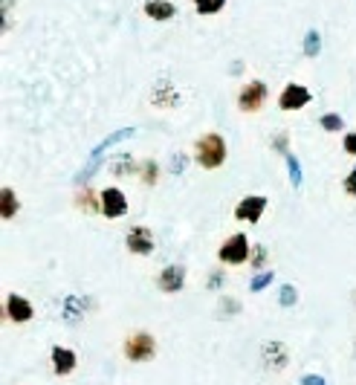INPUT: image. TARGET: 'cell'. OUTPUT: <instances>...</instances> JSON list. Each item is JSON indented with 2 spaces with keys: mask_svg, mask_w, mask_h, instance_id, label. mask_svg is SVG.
Segmentation results:
<instances>
[{
  "mask_svg": "<svg viewBox=\"0 0 356 385\" xmlns=\"http://www.w3.org/2000/svg\"><path fill=\"white\" fill-rule=\"evenodd\" d=\"M156 287L165 293V296H174V293H180L183 287H186V266L180 264H168L160 275H156Z\"/></svg>",
  "mask_w": 356,
  "mask_h": 385,
  "instance_id": "obj_11",
  "label": "cell"
},
{
  "mask_svg": "<svg viewBox=\"0 0 356 385\" xmlns=\"http://www.w3.org/2000/svg\"><path fill=\"white\" fill-rule=\"evenodd\" d=\"M140 180L145 188L156 186V180H160V165H156V160H140Z\"/></svg>",
  "mask_w": 356,
  "mask_h": 385,
  "instance_id": "obj_18",
  "label": "cell"
},
{
  "mask_svg": "<svg viewBox=\"0 0 356 385\" xmlns=\"http://www.w3.org/2000/svg\"><path fill=\"white\" fill-rule=\"evenodd\" d=\"M197 15H221L226 9V0H194Z\"/></svg>",
  "mask_w": 356,
  "mask_h": 385,
  "instance_id": "obj_23",
  "label": "cell"
},
{
  "mask_svg": "<svg viewBox=\"0 0 356 385\" xmlns=\"http://www.w3.org/2000/svg\"><path fill=\"white\" fill-rule=\"evenodd\" d=\"M284 160H287V174H290V183L299 188L302 186V180H304V174H302V163H299V157L290 151V153H284Z\"/></svg>",
  "mask_w": 356,
  "mask_h": 385,
  "instance_id": "obj_21",
  "label": "cell"
},
{
  "mask_svg": "<svg viewBox=\"0 0 356 385\" xmlns=\"http://www.w3.org/2000/svg\"><path fill=\"white\" fill-rule=\"evenodd\" d=\"M229 157V148H226V139L221 133H203V137H197L194 142V163L200 165L203 171H217Z\"/></svg>",
  "mask_w": 356,
  "mask_h": 385,
  "instance_id": "obj_1",
  "label": "cell"
},
{
  "mask_svg": "<svg viewBox=\"0 0 356 385\" xmlns=\"http://www.w3.org/2000/svg\"><path fill=\"white\" fill-rule=\"evenodd\" d=\"M261 362H264V368H267V371L281 374V371L287 368V362H290L287 345H284V342H267L264 348H261Z\"/></svg>",
  "mask_w": 356,
  "mask_h": 385,
  "instance_id": "obj_10",
  "label": "cell"
},
{
  "mask_svg": "<svg viewBox=\"0 0 356 385\" xmlns=\"http://www.w3.org/2000/svg\"><path fill=\"white\" fill-rule=\"evenodd\" d=\"M249 258H252V246H249V238L244 232L229 235L221 246H217V261L226 264V266H244V264H249Z\"/></svg>",
  "mask_w": 356,
  "mask_h": 385,
  "instance_id": "obj_2",
  "label": "cell"
},
{
  "mask_svg": "<svg viewBox=\"0 0 356 385\" xmlns=\"http://www.w3.org/2000/svg\"><path fill=\"white\" fill-rule=\"evenodd\" d=\"M295 301H299V290H295L292 284H284L281 293H279V304H281V307H292Z\"/></svg>",
  "mask_w": 356,
  "mask_h": 385,
  "instance_id": "obj_26",
  "label": "cell"
},
{
  "mask_svg": "<svg viewBox=\"0 0 356 385\" xmlns=\"http://www.w3.org/2000/svg\"><path fill=\"white\" fill-rule=\"evenodd\" d=\"M180 102H183V96L171 82H160L151 93V105L160 110H174V107H180Z\"/></svg>",
  "mask_w": 356,
  "mask_h": 385,
  "instance_id": "obj_12",
  "label": "cell"
},
{
  "mask_svg": "<svg viewBox=\"0 0 356 385\" xmlns=\"http://www.w3.org/2000/svg\"><path fill=\"white\" fill-rule=\"evenodd\" d=\"M319 125H322V130H327V133H342V128H345V119L339 116V113H325Z\"/></svg>",
  "mask_w": 356,
  "mask_h": 385,
  "instance_id": "obj_24",
  "label": "cell"
},
{
  "mask_svg": "<svg viewBox=\"0 0 356 385\" xmlns=\"http://www.w3.org/2000/svg\"><path fill=\"white\" fill-rule=\"evenodd\" d=\"M142 12L151 17V21H156V24H165V21H171V17L177 15V6L171 3V0H145Z\"/></svg>",
  "mask_w": 356,
  "mask_h": 385,
  "instance_id": "obj_15",
  "label": "cell"
},
{
  "mask_svg": "<svg viewBox=\"0 0 356 385\" xmlns=\"http://www.w3.org/2000/svg\"><path fill=\"white\" fill-rule=\"evenodd\" d=\"M82 313H84L82 299H78V296H67V299H64V319H67L70 324H75L78 319H82Z\"/></svg>",
  "mask_w": 356,
  "mask_h": 385,
  "instance_id": "obj_20",
  "label": "cell"
},
{
  "mask_svg": "<svg viewBox=\"0 0 356 385\" xmlns=\"http://www.w3.org/2000/svg\"><path fill=\"white\" fill-rule=\"evenodd\" d=\"M110 174H113L116 180L133 177V174H140V163H133L131 153H119V157L110 160Z\"/></svg>",
  "mask_w": 356,
  "mask_h": 385,
  "instance_id": "obj_16",
  "label": "cell"
},
{
  "mask_svg": "<svg viewBox=\"0 0 356 385\" xmlns=\"http://www.w3.org/2000/svg\"><path fill=\"white\" fill-rule=\"evenodd\" d=\"M342 188H345V195H348V197L356 200V165L348 171V177L342 180Z\"/></svg>",
  "mask_w": 356,
  "mask_h": 385,
  "instance_id": "obj_28",
  "label": "cell"
},
{
  "mask_svg": "<svg viewBox=\"0 0 356 385\" xmlns=\"http://www.w3.org/2000/svg\"><path fill=\"white\" fill-rule=\"evenodd\" d=\"M272 148H275V151H281V153H290V151H287V133H279V139L272 142Z\"/></svg>",
  "mask_w": 356,
  "mask_h": 385,
  "instance_id": "obj_30",
  "label": "cell"
},
{
  "mask_svg": "<svg viewBox=\"0 0 356 385\" xmlns=\"http://www.w3.org/2000/svg\"><path fill=\"white\" fill-rule=\"evenodd\" d=\"M272 278H275L272 269H261V273L249 281V293H261L264 287H269V284H272Z\"/></svg>",
  "mask_w": 356,
  "mask_h": 385,
  "instance_id": "obj_25",
  "label": "cell"
},
{
  "mask_svg": "<svg viewBox=\"0 0 356 385\" xmlns=\"http://www.w3.org/2000/svg\"><path fill=\"white\" fill-rule=\"evenodd\" d=\"M98 195H102V215L107 220H119V218L128 215V197L119 186H107V188L98 191Z\"/></svg>",
  "mask_w": 356,
  "mask_h": 385,
  "instance_id": "obj_8",
  "label": "cell"
},
{
  "mask_svg": "<svg viewBox=\"0 0 356 385\" xmlns=\"http://www.w3.org/2000/svg\"><path fill=\"white\" fill-rule=\"evenodd\" d=\"M133 128H122V130H116V133H110V137L102 142V145H98L96 151H93V157H102V151H107L110 145H116V142H122V139H128V137H133Z\"/></svg>",
  "mask_w": 356,
  "mask_h": 385,
  "instance_id": "obj_22",
  "label": "cell"
},
{
  "mask_svg": "<svg viewBox=\"0 0 356 385\" xmlns=\"http://www.w3.org/2000/svg\"><path fill=\"white\" fill-rule=\"evenodd\" d=\"M73 203L78 211H84V215H102V195H96L90 186H78Z\"/></svg>",
  "mask_w": 356,
  "mask_h": 385,
  "instance_id": "obj_14",
  "label": "cell"
},
{
  "mask_svg": "<svg viewBox=\"0 0 356 385\" xmlns=\"http://www.w3.org/2000/svg\"><path fill=\"white\" fill-rule=\"evenodd\" d=\"M353 299H356V293H353Z\"/></svg>",
  "mask_w": 356,
  "mask_h": 385,
  "instance_id": "obj_33",
  "label": "cell"
},
{
  "mask_svg": "<svg viewBox=\"0 0 356 385\" xmlns=\"http://www.w3.org/2000/svg\"><path fill=\"white\" fill-rule=\"evenodd\" d=\"M302 52H304V59H316V55L322 52V35H319V29H307Z\"/></svg>",
  "mask_w": 356,
  "mask_h": 385,
  "instance_id": "obj_19",
  "label": "cell"
},
{
  "mask_svg": "<svg viewBox=\"0 0 356 385\" xmlns=\"http://www.w3.org/2000/svg\"><path fill=\"white\" fill-rule=\"evenodd\" d=\"M17 211H21V200H17V195L12 191V186H3V191H0V218L12 220Z\"/></svg>",
  "mask_w": 356,
  "mask_h": 385,
  "instance_id": "obj_17",
  "label": "cell"
},
{
  "mask_svg": "<svg viewBox=\"0 0 356 385\" xmlns=\"http://www.w3.org/2000/svg\"><path fill=\"white\" fill-rule=\"evenodd\" d=\"M302 385H325V382H322L319 377H313V374H307V377L302 379Z\"/></svg>",
  "mask_w": 356,
  "mask_h": 385,
  "instance_id": "obj_32",
  "label": "cell"
},
{
  "mask_svg": "<svg viewBox=\"0 0 356 385\" xmlns=\"http://www.w3.org/2000/svg\"><path fill=\"white\" fill-rule=\"evenodd\" d=\"M310 102H313V93H310L304 84H299V82L284 84V90L279 93V107H281L284 113H295V110L307 107Z\"/></svg>",
  "mask_w": 356,
  "mask_h": 385,
  "instance_id": "obj_5",
  "label": "cell"
},
{
  "mask_svg": "<svg viewBox=\"0 0 356 385\" xmlns=\"http://www.w3.org/2000/svg\"><path fill=\"white\" fill-rule=\"evenodd\" d=\"M3 316H6L12 324H27V322H32V316H35V307H32L29 299L17 296V293H9L6 301H3Z\"/></svg>",
  "mask_w": 356,
  "mask_h": 385,
  "instance_id": "obj_9",
  "label": "cell"
},
{
  "mask_svg": "<svg viewBox=\"0 0 356 385\" xmlns=\"http://www.w3.org/2000/svg\"><path fill=\"white\" fill-rule=\"evenodd\" d=\"M154 246H156V238H154V232H151L148 226H131V229H128V235H125V249H128L131 255L145 258V255L154 252Z\"/></svg>",
  "mask_w": 356,
  "mask_h": 385,
  "instance_id": "obj_7",
  "label": "cell"
},
{
  "mask_svg": "<svg viewBox=\"0 0 356 385\" xmlns=\"http://www.w3.org/2000/svg\"><path fill=\"white\" fill-rule=\"evenodd\" d=\"M269 99V90L261 79L246 82L241 90H237V110L241 113H258Z\"/></svg>",
  "mask_w": 356,
  "mask_h": 385,
  "instance_id": "obj_4",
  "label": "cell"
},
{
  "mask_svg": "<svg viewBox=\"0 0 356 385\" xmlns=\"http://www.w3.org/2000/svg\"><path fill=\"white\" fill-rule=\"evenodd\" d=\"M122 354L128 362H151L156 356V339L148 331H133L122 342Z\"/></svg>",
  "mask_w": 356,
  "mask_h": 385,
  "instance_id": "obj_3",
  "label": "cell"
},
{
  "mask_svg": "<svg viewBox=\"0 0 356 385\" xmlns=\"http://www.w3.org/2000/svg\"><path fill=\"white\" fill-rule=\"evenodd\" d=\"M221 307H223V310H229V313H237V304H235V301H232L229 296L223 299V304H221Z\"/></svg>",
  "mask_w": 356,
  "mask_h": 385,
  "instance_id": "obj_31",
  "label": "cell"
},
{
  "mask_svg": "<svg viewBox=\"0 0 356 385\" xmlns=\"http://www.w3.org/2000/svg\"><path fill=\"white\" fill-rule=\"evenodd\" d=\"M269 200L264 195H246L237 200L235 206V220H241V223H258L264 218V211H267Z\"/></svg>",
  "mask_w": 356,
  "mask_h": 385,
  "instance_id": "obj_6",
  "label": "cell"
},
{
  "mask_svg": "<svg viewBox=\"0 0 356 385\" xmlns=\"http://www.w3.org/2000/svg\"><path fill=\"white\" fill-rule=\"evenodd\" d=\"M264 264H267V249H264L261 243H255V246H252V258H249V266H252V269H258V273H261V269H264Z\"/></svg>",
  "mask_w": 356,
  "mask_h": 385,
  "instance_id": "obj_27",
  "label": "cell"
},
{
  "mask_svg": "<svg viewBox=\"0 0 356 385\" xmlns=\"http://www.w3.org/2000/svg\"><path fill=\"white\" fill-rule=\"evenodd\" d=\"M342 148H345V153H350V157H356V130L345 133V139H342Z\"/></svg>",
  "mask_w": 356,
  "mask_h": 385,
  "instance_id": "obj_29",
  "label": "cell"
},
{
  "mask_svg": "<svg viewBox=\"0 0 356 385\" xmlns=\"http://www.w3.org/2000/svg\"><path fill=\"white\" fill-rule=\"evenodd\" d=\"M50 356H52V371H55L58 377H70V374L75 371V365H78L75 351L64 348V345H55Z\"/></svg>",
  "mask_w": 356,
  "mask_h": 385,
  "instance_id": "obj_13",
  "label": "cell"
}]
</instances>
